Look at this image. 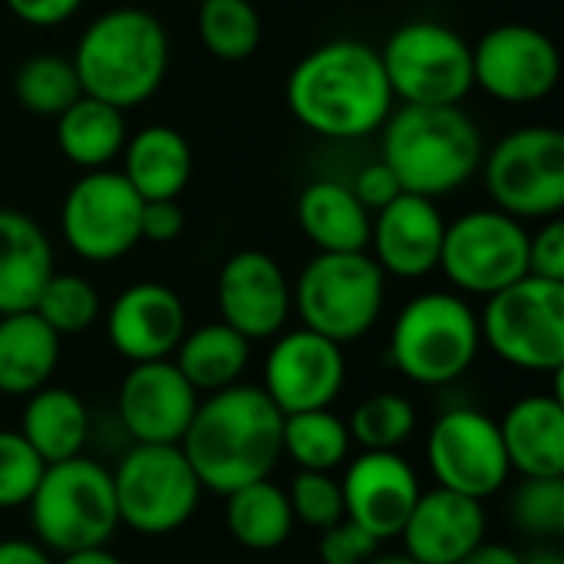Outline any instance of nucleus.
<instances>
[{
	"instance_id": "14",
	"label": "nucleus",
	"mask_w": 564,
	"mask_h": 564,
	"mask_svg": "<svg viewBox=\"0 0 564 564\" xmlns=\"http://www.w3.org/2000/svg\"><path fill=\"white\" fill-rule=\"evenodd\" d=\"M426 463L440 489L479 502L499 496L512 476L499 420L476 406H453L433 420L426 436Z\"/></svg>"
},
{
	"instance_id": "3",
	"label": "nucleus",
	"mask_w": 564,
	"mask_h": 564,
	"mask_svg": "<svg viewBox=\"0 0 564 564\" xmlns=\"http://www.w3.org/2000/svg\"><path fill=\"white\" fill-rule=\"evenodd\" d=\"M69 59L86 96L126 112L149 102L165 83L172 40L152 10L112 7L79 33Z\"/></svg>"
},
{
	"instance_id": "9",
	"label": "nucleus",
	"mask_w": 564,
	"mask_h": 564,
	"mask_svg": "<svg viewBox=\"0 0 564 564\" xmlns=\"http://www.w3.org/2000/svg\"><path fill=\"white\" fill-rule=\"evenodd\" d=\"M377 53L403 106H459L476 89L473 43L449 23L406 20Z\"/></svg>"
},
{
	"instance_id": "20",
	"label": "nucleus",
	"mask_w": 564,
	"mask_h": 564,
	"mask_svg": "<svg viewBox=\"0 0 564 564\" xmlns=\"http://www.w3.org/2000/svg\"><path fill=\"white\" fill-rule=\"evenodd\" d=\"M443 235L446 218L436 198L400 192L390 205L373 212L367 254L380 264L387 278L420 281L440 268Z\"/></svg>"
},
{
	"instance_id": "37",
	"label": "nucleus",
	"mask_w": 564,
	"mask_h": 564,
	"mask_svg": "<svg viewBox=\"0 0 564 564\" xmlns=\"http://www.w3.org/2000/svg\"><path fill=\"white\" fill-rule=\"evenodd\" d=\"M512 522L532 539L564 535V476L558 479H522L509 502Z\"/></svg>"
},
{
	"instance_id": "33",
	"label": "nucleus",
	"mask_w": 564,
	"mask_h": 564,
	"mask_svg": "<svg viewBox=\"0 0 564 564\" xmlns=\"http://www.w3.org/2000/svg\"><path fill=\"white\" fill-rule=\"evenodd\" d=\"M13 93L26 112L56 119L63 109H69L83 96V86H79V76H76V66L69 56L36 53L20 63V69L13 76Z\"/></svg>"
},
{
	"instance_id": "10",
	"label": "nucleus",
	"mask_w": 564,
	"mask_h": 564,
	"mask_svg": "<svg viewBox=\"0 0 564 564\" xmlns=\"http://www.w3.org/2000/svg\"><path fill=\"white\" fill-rule=\"evenodd\" d=\"M492 208L519 221H545L564 208V135L555 126L506 132L479 165Z\"/></svg>"
},
{
	"instance_id": "32",
	"label": "nucleus",
	"mask_w": 564,
	"mask_h": 564,
	"mask_svg": "<svg viewBox=\"0 0 564 564\" xmlns=\"http://www.w3.org/2000/svg\"><path fill=\"white\" fill-rule=\"evenodd\" d=\"M354 449L347 420L327 410L288 413L281 423V456H288L304 473H337L347 466Z\"/></svg>"
},
{
	"instance_id": "4",
	"label": "nucleus",
	"mask_w": 564,
	"mask_h": 564,
	"mask_svg": "<svg viewBox=\"0 0 564 564\" xmlns=\"http://www.w3.org/2000/svg\"><path fill=\"white\" fill-rule=\"evenodd\" d=\"M486 139L463 106H397L380 129V159L403 192L443 198L482 165Z\"/></svg>"
},
{
	"instance_id": "25",
	"label": "nucleus",
	"mask_w": 564,
	"mask_h": 564,
	"mask_svg": "<svg viewBox=\"0 0 564 564\" xmlns=\"http://www.w3.org/2000/svg\"><path fill=\"white\" fill-rule=\"evenodd\" d=\"M126 182L142 202L178 198L195 172V155L188 139L175 126L152 122L126 139L122 169Z\"/></svg>"
},
{
	"instance_id": "6",
	"label": "nucleus",
	"mask_w": 564,
	"mask_h": 564,
	"mask_svg": "<svg viewBox=\"0 0 564 564\" xmlns=\"http://www.w3.org/2000/svg\"><path fill=\"white\" fill-rule=\"evenodd\" d=\"M26 516L33 542L50 555L63 558L109 545L119 529L112 473L89 456L50 463L26 502Z\"/></svg>"
},
{
	"instance_id": "41",
	"label": "nucleus",
	"mask_w": 564,
	"mask_h": 564,
	"mask_svg": "<svg viewBox=\"0 0 564 564\" xmlns=\"http://www.w3.org/2000/svg\"><path fill=\"white\" fill-rule=\"evenodd\" d=\"M529 274L564 284V221L562 215L545 218L535 235H529Z\"/></svg>"
},
{
	"instance_id": "39",
	"label": "nucleus",
	"mask_w": 564,
	"mask_h": 564,
	"mask_svg": "<svg viewBox=\"0 0 564 564\" xmlns=\"http://www.w3.org/2000/svg\"><path fill=\"white\" fill-rule=\"evenodd\" d=\"M43 469L46 463L17 430H0V512L26 509Z\"/></svg>"
},
{
	"instance_id": "27",
	"label": "nucleus",
	"mask_w": 564,
	"mask_h": 564,
	"mask_svg": "<svg viewBox=\"0 0 564 564\" xmlns=\"http://www.w3.org/2000/svg\"><path fill=\"white\" fill-rule=\"evenodd\" d=\"M370 218L347 182L317 178L297 195V225L317 251H367Z\"/></svg>"
},
{
	"instance_id": "36",
	"label": "nucleus",
	"mask_w": 564,
	"mask_h": 564,
	"mask_svg": "<svg viewBox=\"0 0 564 564\" xmlns=\"http://www.w3.org/2000/svg\"><path fill=\"white\" fill-rule=\"evenodd\" d=\"M33 311L59 334V337H76L89 330L102 317V301L99 291L83 278L69 271H53L33 304Z\"/></svg>"
},
{
	"instance_id": "15",
	"label": "nucleus",
	"mask_w": 564,
	"mask_h": 564,
	"mask_svg": "<svg viewBox=\"0 0 564 564\" xmlns=\"http://www.w3.org/2000/svg\"><path fill=\"white\" fill-rule=\"evenodd\" d=\"M562 79L555 40L532 23H499L473 43V86L506 106L542 102Z\"/></svg>"
},
{
	"instance_id": "30",
	"label": "nucleus",
	"mask_w": 564,
	"mask_h": 564,
	"mask_svg": "<svg viewBox=\"0 0 564 564\" xmlns=\"http://www.w3.org/2000/svg\"><path fill=\"white\" fill-rule=\"evenodd\" d=\"M172 357H175L172 364L195 387V393L208 397V393L241 383V377L251 364V340H245L228 324L215 321V324L185 330V337Z\"/></svg>"
},
{
	"instance_id": "22",
	"label": "nucleus",
	"mask_w": 564,
	"mask_h": 564,
	"mask_svg": "<svg viewBox=\"0 0 564 564\" xmlns=\"http://www.w3.org/2000/svg\"><path fill=\"white\" fill-rule=\"evenodd\" d=\"M489 519L479 499L449 492V489H430L420 492L400 539L403 555L420 564H456L466 558L479 542H486Z\"/></svg>"
},
{
	"instance_id": "45",
	"label": "nucleus",
	"mask_w": 564,
	"mask_h": 564,
	"mask_svg": "<svg viewBox=\"0 0 564 564\" xmlns=\"http://www.w3.org/2000/svg\"><path fill=\"white\" fill-rule=\"evenodd\" d=\"M0 564H56L50 552L30 539H0Z\"/></svg>"
},
{
	"instance_id": "47",
	"label": "nucleus",
	"mask_w": 564,
	"mask_h": 564,
	"mask_svg": "<svg viewBox=\"0 0 564 564\" xmlns=\"http://www.w3.org/2000/svg\"><path fill=\"white\" fill-rule=\"evenodd\" d=\"M59 564H126L116 552H109L106 545L102 549H86V552H73V555H63Z\"/></svg>"
},
{
	"instance_id": "28",
	"label": "nucleus",
	"mask_w": 564,
	"mask_h": 564,
	"mask_svg": "<svg viewBox=\"0 0 564 564\" xmlns=\"http://www.w3.org/2000/svg\"><path fill=\"white\" fill-rule=\"evenodd\" d=\"M17 433L36 449L46 466L63 463L83 456V446L89 440V410L73 390L46 383L26 397Z\"/></svg>"
},
{
	"instance_id": "17",
	"label": "nucleus",
	"mask_w": 564,
	"mask_h": 564,
	"mask_svg": "<svg viewBox=\"0 0 564 564\" xmlns=\"http://www.w3.org/2000/svg\"><path fill=\"white\" fill-rule=\"evenodd\" d=\"M215 301L221 324H228L251 344L278 337L294 311L284 268L261 248H241L221 264Z\"/></svg>"
},
{
	"instance_id": "19",
	"label": "nucleus",
	"mask_w": 564,
	"mask_h": 564,
	"mask_svg": "<svg viewBox=\"0 0 564 564\" xmlns=\"http://www.w3.org/2000/svg\"><path fill=\"white\" fill-rule=\"evenodd\" d=\"M344 519L370 532L377 542L400 539L423 486L410 459L400 453L364 449L360 456L347 459L344 479Z\"/></svg>"
},
{
	"instance_id": "21",
	"label": "nucleus",
	"mask_w": 564,
	"mask_h": 564,
	"mask_svg": "<svg viewBox=\"0 0 564 564\" xmlns=\"http://www.w3.org/2000/svg\"><path fill=\"white\" fill-rule=\"evenodd\" d=\"M185 330V301L162 281L129 284L106 311V340L129 364L169 360Z\"/></svg>"
},
{
	"instance_id": "42",
	"label": "nucleus",
	"mask_w": 564,
	"mask_h": 564,
	"mask_svg": "<svg viewBox=\"0 0 564 564\" xmlns=\"http://www.w3.org/2000/svg\"><path fill=\"white\" fill-rule=\"evenodd\" d=\"M350 192H354L357 202L373 215V212H380L383 205H390L403 188H400V178L393 175V169H390L383 159H377V162H367V165L354 175Z\"/></svg>"
},
{
	"instance_id": "40",
	"label": "nucleus",
	"mask_w": 564,
	"mask_h": 564,
	"mask_svg": "<svg viewBox=\"0 0 564 564\" xmlns=\"http://www.w3.org/2000/svg\"><path fill=\"white\" fill-rule=\"evenodd\" d=\"M380 545L370 532L354 525L350 519H340L337 525L321 532L317 542V558L321 564H367L380 555Z\"/></svg>"
},
{
	"instance_id": "13",
	"label": "nucleus",
	"mask_w": 564,
	"mask_h": 564,
	"mask_svg": "<svg viewBox=\"0 0 564 564\" xmlns=\"http://www.w3.org/2000/svg\"><path fill=\"white\" fill-rule=\"evenodd\" d=\"M142 198L119 169L83 172L59 208V228L69 251L89 264L126 258L139 241Z\"/></svg>"
},
{
	"instance_id": "49",
	"label": "nucleus",
	"mask_w": 564,
	"mask_h": 564,
	"mask_svg": "<svg viewBox=\"0 0 564 564\" xmlns=\"http://www.w3.org/2000/svg\"><path fill=\"white\" fill-rule=\"evenodd\" d=\"M367 564H420V562H413L410 555H377V558H370Z\"/></svg>"
},
{
	"instance_id": "51",
	"label": "nucleus",
	"mask_w": 564,
	"mask_h": 564,
	"mask_svg": "<svg viewBox=\"0 0 564 564\" xmlns=\"http://www.w3.org/2000/svg\"><path fill=\"white\" fill-rule=\"evenodd\" d=\"M0 539H3V535H0Z\"/></svg>"
},
{
	"instance_id": "16",
	"label": "nucleus",
	"mask_w": 564,
	"mask_h": 564,
	"mask_svg": "<svg viewBox=\"0 0 564 564\" xmlns=\"http://www.w3.org/2000/svg\"><path fill=\"white\" fill-rule=\"evenodd\" d=\"M261 370V390L288 416L304 410H327L347 383L344 347L307 330H281L271 337Z\"/></svg>"
},
{
	"instance_id": "26",
	"label": "nucleus",
	"mask_w": 564,
	"mask_h": 564,
	"mask_svg": "<svg viewBox=\"0 0 564 564\" xmlns=\"http://www.w3.org/2000/svg\"><path fill=\"white\" fill-rule=\"evenodd\" d=\"M63 337L36 314L17 311L0 317V393L30 397L50 383L59 367Z\"/></svg>"
},
{
	"instance_id": "11",
	"label": "nucleus",
	"mask_w": 564,
	"mask_h": 564,
	"mask_svg": "<svg viewBox=\"0 0 564 564\" xmlns=\"http://www.w3.org/2000/svg\"><path fill=\"white\" fill-rule=\"evenodd\" d=\"M112 489L119 525L149 539L185 529L205 492L178 446L152 443H132L112 473Z\"/></svg>"
},
{
	"instance_id": "46",
	"label": "nucleus",
	"mask_w": 564,
	"mask_h": 564,
	"mask_svg": "<svg viewBox=\"0 0 564 564\" xmlns=\"http://www.w3.org/2000/svg\"><path fill=\"white\" fill-rule=\"evenodd\" d=\"M456 564H522V552H516L512 545H502V542H479Z\"/></svg>"
},
{
	"instance_id": "12",
	"label": "nucleus",
	"mask_w": 564,
	"mask_h": 564,
	"mask_svg": "<svg viewBox=\"0 0 564 564\" xmlns=\"http://www.w3.org/2000/svg\"><path fill=\"white\" fill-rule=\"evenodd\" d=\"M456 294L489 297L529 274L525 221L499 208H473L446 221L440 268Z\"/></svg>"
},
{
	"instance_id": "50",
	"label": "nucleus",
	"mask_w": 564,
	"mask_h": 564,
	"mask_svg": "<svg viewBox=\"0 0 564 564\" xmlns=\"http://www.w3.org/2000/svg\"><path fill=\"white\" fill-rule=\"evenodd\" d=\"M188 3H202V0H188Z\"/></svg>"
},
{
	"instance_id": "2",
	"label": "nucleus",
	"mask_w": 564,
	"mask_h": 564,
	"mask_svg": "<svg viewBox=\"0 0 564 564\" xmlns=\"http://www.w3.org/2000/svg\"><path fill=\"white\" fill-rule=\"evenodd\" d=\"M284 413L254 383H235L198 400L178 443L205 492L228 496L248 482L271 479L281 463Z\"/></svg>"
},
{
	"instance_id": "7",
	"label": "nucleus",
	"mask_w": 564,
	"mask_h": 564,
	"mask_svg": "<svg viewBox=\"0 0 564 564\" xmlns=\"http://www.w3.org/2000/svg\"><path fill=\"white\" fill-rule=\"evenodd\" d=\"M301 327L334 340H364L387 304V274L367 251H317L291 284Z\"/></svg>"
},
{
	"instance_id": "44",
	"label": "nucleus",
	"mask_w": 564,
	"mask_h": 564,
	"mask_svg": "<svg viewBox=\"0 0 564 564\" xmlns=\"http://www.w3.org/2000/svg\"><path fill=\"white\" fill-rule=\"evenodd\" d=\"M3 7L26 26H59L76 17L83 0H3Z\"/></svg>"
},
{
	"instance_id": "23",
	"label": "nucleus",
	"mask_w": 564,
	"mask_h": 564,
	"mask_svg": "<svg viewBox=\"0 0 564 564\" xmlns=\"http://www.w3.org/2000/svg\"><path fill=\"white\" fill-rule=\"evenodd\" d=\"M502 446L512 473L522 479L564 476V400L562 393H532L516 400L499 420Z\"/></svg>"
},
{
	"instance_id": "38",
	"label": "nucleus",
	"mask_w": 564,
	"mask_h": 564,
	"mask_svg": "<svg viewBox=\"0 0 564 564\" xmlns=\"http://www.w3.org/2000/svg\"><path fill=\"white\" fill-rule=\"evenodd\" d=\"M294 522H304L307 529H330L344 519V492H340V479H334V473H304L297 469V476L291 479V486L284 489Z\"/></svg>"
},
{
	"instance_id": "35",
	"label": "nucleus",
	"mask_w": 564,
	"mask_h": 564,
	"mask_svg": "<svg viewBox=\"0 0 564 564\" xmlns=\"http://www.w3.org/2000/svg\"><path fill=\"white\" fill-rule=\"evenodd\" d=\"M416 426H420L416 406L393 390L360 400L347 420L350 440L360 449H380V453H400V446L410 443Z\"/></svg>"
},
{
	"instance_id": "29",
	"label": "nucleus",
	"mask_w": 564,
	"mask_h": 564,
	"mask_svg": "<svg viewBox=\"0 0 564 564\" xmlns=\"http://www.w3.org/2000/svg\"><path fill=\"white\" fill-rule=\"evenodd\" d=\"M126 139V112L86 93L56 116V145L83 172L112 169V162L122 155Z\"/></svg>"
},
{
	"instance_id": "34",
	"label": "nucleus",
	"mask_w": 564,
	"mask_h": 564,
	"mask_svg": "<svg viewBox=\"0 0 564 564\" xmlns=\"http://www.w3.org/2000/svg\"><path fill=\"white\" fill-rule=\"evenodd\" d=\"M198 40L221 63H241L261 46V17L251 0H202Z\"/></svg>"
},
{
	"instance_id": "5",
	"label": "nucleus",
	"mask_w": 564,
	"mask_h": 564,
	"mask_svg": "<svg viewBox=\"0 0 564 564\" xmlns=\"http://www.w3.org/2000/svg\"><path fill=\"white\" fill-rule=\"evenodd\" d=\"M479 350V314L456 291H426L406 301L387 340L393 370L420 387L456 383L469 373Z\"/></svg>"
},
{
	"instance_id": "1",
	"label": "nucleus",
	"mask_w": 564,
	"mask_h": 564,
	"mask_svg": "<svg viewBox=\"0 0 564 564\" xmlns=\"http://www.w3.org/2000/svg\"><path fill=\"white\" fill-rule=\"evenodd\" d=\"M284 102L307 132L330 142L377 135L397 109L377 46L350 36L307 50L288 73Z\"/></svg>"
},
{
	"instance_id": "31",
	"label": "nucleus",
	"mask_w": 564,
	"mask_h": 564,
	"mask_svg": "<svg viewBox=\"0 0 564 564\" xmlns=\"http://www.w3.org/2000/svg\"><path fill=\"white\" fill-rule=\"evenodd\" d=\"M225 525L245 552H278L294 532V512L288 492L274 479L248 482L225 496Z\"/></svg>"
},
{
	"instance_id": "24",
	"label": "nucleus",
	"mask_w": 564,
	"mask_h": 564,
	"mask_svg": "<svg viewBox=\"0 0 564 564\" xmlns=\"http://www.w3.org/2000/svg\"><path fill=\"white\" fill-rule=\"evenodd\" d=\"M53 271L46 231L20 208H0V317L33 311Z\"/></svg>"
},
{
	"instance_id": "48",
	"label": "nucleus",
	"mask_w": 564,
	"mask_h": 564,
	"mask_svg": "<svg viewBox=\"0 0 564 564\" xmlns=\"http://www.w3.org/2000/svg\"><path fill=\"white\" fill-rule=\"evenodd\" d=\"M522 564H564V555L555 549H535V552L522 555Z\"/></svg>"
},
{
	"instance_id": "43",
	"label": "nucleus",
	"mask_w": 564,
	"mask_h": 564,
	"mask_svg": "<svg viewBox=\"0 0 564 564\" xmlns=\"http://www.w3.org/2000/svg\"><path fill=\"white\" fill-rule=\"evenodd\" d=\"M185 231V212L178 198H159V202H142V218H139V235L142 241L152 245H172Z\"/></svg>"
},
{
	"instance_id": "8",
	"label": "nucleus",
	"mask_w": 564,
	"mask_h": 564,
	"mask_svg": "<svg viewBox=\"0 0 564 564\" xmlns=\"http://www.w3.org/2000/svg\"><path fill=\"white\" fill-rule=\"evenodd\" d=\"M482 344L509 367L525 373L564 370V284L535 274L486 297L479 314Z\"/></svg>"
},
{
	"instance_id": "18",
	"label": "nucleus",
	"mask_w": 564,
	"mask_h": 564,
	"mask_svg": "<svg viewBox=\"0 0 564 564\" xmlns=\"http://www.w3.org/2000/svg\"><path fill=\"white\" fill-rule=\"evenodd\" d=\"M195 387L182 377V370L169 360L132 364L119 383L116 413L132 443L152 446H178L195 410Z\"/></svg>"
}]
</instances>
